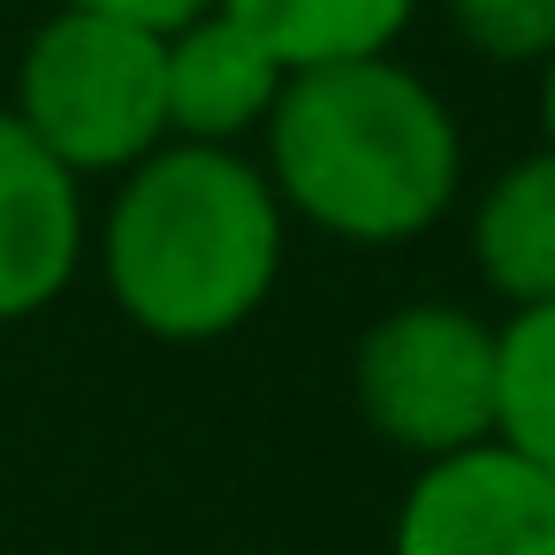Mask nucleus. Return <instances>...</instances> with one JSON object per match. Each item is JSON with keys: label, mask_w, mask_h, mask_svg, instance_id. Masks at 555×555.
Returning a JSON list of instances; mask_svg holds the SVG:
<instances>
[{"label": "nucleus", "mask_w": 555, "mask_h": 555, "mask_svg": "<svg viewBox=\"0 0 555 555\" xmlns=\"http://www.w3.org/2000/svg\"><path fill=\"white\" fill-rule=\"evenodd\" d=\"M282 198L236 145L145 153L100 229L115 312L153 343H221L251 327L282 282Z\"/></svg>", "instance_id": "1"}, {"label": "nucleus", "mask_w": 555, "mask_h": 555, "mask_svg": "<svg viewBox=\"0 0 555 555\" xmlns=\"http://www.w3.org/2000/svg\"><path fill=\"white\" fill-rule=\"evenodd\" d=\"M267 183L282 214L335 244H411L426 236L464 176V138L441 92L373 54L289 69L267 115Z\"/></svg>", "instance_id": "2"}, {"label": "nucleus", "mask_w": 555, "mask_h": 555, "mask_svg": "<svg viewBox=\"0 0 555 555\" xmlns=\"http://www.w3.org/2000/svg\"><path fill=\"white\" fill-rule=\"evenodd\" d=\"M9 115L85 183V176H130L145 153L168 145V100H160V31L54 9L24 62Z\"/></svg>", "instance_id": "3"}, {"label": "nucleus", "mask_w": 555, "mask_h": 555, "mask_svg": "<svg viewBox=\"0 0 555 555\" xmlns=\"http://www.w3.org/2000/svg\"><path fill=\"white\" fill-rule=\"evenodd\" d=\"M350 388L388 449L418 464L464 456L494 441V327L464 305H396L365 327Z\"/></svg>", "instance_id": "4"}, {"label": "nucleus", "mask_w": 555, "mask_h": 555, "mask_svg": "<svg viewBox=\"0 0 555 555\" xmlns=\"http://www.w3.org/2000/svg\"><path fill=\"white\" fill-rule=\"evenodd\" d=\"M396 555H555V479L502 441L418 464Z\"/></svg>", "instance_id": "5"}, {"label": "nucleus", "mask_w": 555, "mask_h": 555, "mask_svg": "<svg viewBox=\"0 0 555 555\" xmlns=\"http://www.w3.org/2000/svg\"><path fill=\"white\" fill-rule=\"evenodd\" d=\"M85 198L77 176L0 107V327L47 312L77 282Z\"/></svg>", "instance_id": "6"}, {"label": "nucleus", "mask_w": 555, "mask_h": 555, "mask_svg": "<svg viewBox=\"0 0 555 555\" xmlns=\"http://www.w3.org/2000/svg\"><path fill=\"white\" fill-rule=\"evenodd\" d=\"M282 62L221 9L160 31V100L176 145H244L282 100Z\"/></svg>", "instance_id": "7"}, {"label": "nucleus", "mask_w": 555, "mask_h": 555, "mask_svg": "<svg viewBox=\"0 0 555 555\" xmlns=\"http://www.w3.org/2000/svg\"><path fill=\"white\" fill-rule=\"evenodd\" d=\"M472 267L509 312L555 305V153H532L487 183L472 214Z\"/></svg>", "instance_id": "8"}, {"label": "nucleus", "mask_w": 555, "mask_h": 555, "mask_svg": "<svg viewBox=\"0 0 555 555\" xmlns=\"http://www.w3.org/2000/svg\"><path fill=\"white\" fill-rule=\"evenodd\" d=\"M221 16H236L282 69H327V62H373L388 54L418 0H214Z\"/></svg>", "instance_id": "9"}, {"label": "nucleus", "mask_w": 555, "mask_h": 555, "mask_svg": "<svg viewBox=\"0 0 555 555\" xmlns=\"http://www.w3.org/2000/svg\"><path fill=\"white\" fill-rule=\"evenodd\" d=\"M494 441L555 479V305L494 327Z\"/></svg>", "instance_id": "10"}, {"label": "nucleus", "mask_w": 555, "mask_h": 555, "mask_svg": "<svg viewBox=\"0 0 555 555\" xmlns=\"http://www.w3.org/2000/svg\"><path fill=\"white\" fill-rule=\"evenodd\" d=\"M449 24L502 69H540L555 54V0H449Z\"/></svg>", "instance_id": "11"}, {"label": "nucleus", "mask_w": 555, "mask_h": 555, "mask_svg": "<svg viewBox=\"0 0 555 555\" xmlns=\"http://www.w3.org/2000/svg\"><path fill=\"white\" fill-rule=\"evenodd\" d=\"M62 9H92V16H122V24H145V31H176L191 16H206L214 0H62Z\"/></svg>", "instance_id": "12"}, {"label": "nucleus", "mask_w": 555, "mask_h": 555, "mask_svg": "<svg viewBox=\"0 0 555 555\" xmlns=\"http://www.w3.org/2000/svg\"><path fill=\"white\" fill-rule=\"evenodd\" d=\"M540 130H547V153H555V54L540 62Z\"/></svg>", "instance_id": "13"}]
</instances>
